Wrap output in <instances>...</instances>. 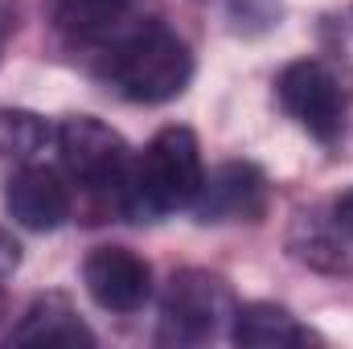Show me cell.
<instances>
[{
    "mask_svg": "<svg viewBox=\"0 0 353 349\" xmlns=\"http://www.w3.org/2000/svg\"><path fill=\"white\" fill-rule=\"evenodd\" d=\"M99 50V79L128 103H169L193 79V54L165 21H132Z\"/></svg>",
    "mask_w": 353,
    "mask_h": 349,
    "instance_id": "cell-1",
    "label": "cell"
},
{
    "mask_svg": "<svg viewBox=\"0 0 353 349\" xmlns=\"http://www.w3.org/2000/svg\"><path fill=\"white\" fill-rule=\"evenodd\" d=\"M62 169L70 185L87 193L94 214H119L132 218V148L115 128H107L94 115H70L54 132Z\"/></svg>",
    "mask_w": 353,
    "mask_h": 349,
    "instance_id": "cell-2",
    "label": "cell"
},
{
    "mask_svg": "<svg viewBox=\"0 0 353 349\" xmlns=\"http://www.w3.org/2000/svg\"><path fill=\"white\" fill-rule=\"evenodd\" d=\"M205 181L201 148L189 128H161L148 148L132 161V218L173 214L193 206Z\"/></svg>",
    "mask_w": 353,
    "mask_h": 349,
    "instance_id": "cell-3",
    "label": "cell"
},
{
    "mask_svg": "<svg viewBox=\"0 0 353 349\" xmlns=\"http://www.w3.org/2000/svg\"><path fill=\"white\" fill-rule=\"evenodd\" d=\"M234 317V296L222 275L185 267L173 271L161 296V346H201Z\"/></svg>",
    "mask_w": 353,
    "mask_h": 349,
    "instance_id": "cell-4",
    "label": "cell"
},
{
    "mask_svg": "<svg viewBox=\"0 0 353 349\" xmlns=\"http://www.w3.org/2000/svg\"><path fill=\"white\" fill-rule=\"evenodd\" d=\"M279 107L316 140H337L345 128V111H350V83L345 74L325 62V58H300L292 66L279 70L275 79Z\"/></svg>",
    "mask_w": 353,
    "mask_h": 349,
    "instance_id": "cell-5",
    "label": "cell"
},
{
    "mask_svg": "<svg viewBox=\"0 0 353 349\" xmlns=\"http://www.w3.org/2000/svg\"><path fill=\"white\" fill-rule=\"evenodd\" d=\"M288 251L304 267L329 275H353V189L325 206L300 210L288 230Z\"/></svg>",
    "mask_w": 353,
    "mask_h": 349,
    "instance_id": "cell-6",
    "label": "cell"
},
{
    "mask_svg": "<svg viewBox=\"0 0 353 349\" xmlns=\"http://www.w3.org/2000/svg\"><path fill=\"white\" fill-rule=\"evenodd\" d=\"M267 177L251 161H230L218 165L214 173H205L197 197H193V214L197 222H259L267 214Z\"/></svg>",
    "mask_w": 353,
    "mask_h": 349,
    "instance_id": "cell-7",
    "label": "cell"
},
{
    "mask_svg": "<svg viewBox=\"0 0 353 349\" xmlns=\"http://www.w3.org/2000/svg\"><path fill=\"white\" fill-rule=\"evenodd\" d=\"M90 300L107 312H136L152 296V267L128 247H99L83 263Z\"/></svg>",
    "mask_w": 353,
    "mask_h": 349,
    "instance_id": "cell-8",
    "label": "cell"
},
{
    "mask_svg": "<svg viewBox=\"0 0 353 349\" xmlns=\"http://www.w3.org/2000/svg\"><path fill=\"white\" fill-rule=\"evenodd\" d=\"M4 206L25 230H58L70 218V185L50 165H21L4 185Z\"/></svg>",
    "mask_w": 353,
    "mask_h": 349,
    "instance_id": "cell-9",
    "label": "cell"
},
{
    "mask_svg": "<svg viewBox=\"0 0 353 349\" xmlns=\"http://www.w3.org/2000/svg\"><path fill=\"white\" fill-rule=\"evenodd\" d=\"M8 346H94V333L83 325V317L74 312L66 296L46 292L12 325Z\"/></svg>",
    "mask_w": 353,
    "mask_h": 349,
    "instance_id": "cell-10",
    "label": "cell"
},
{
    "mask_svg": "<svg viewBox=\"0 0 353 349\" xmlns=\"http://www.w3.org/2000/svg\"><path fill=\"white\" fill-rule=\"evenodd\" d=\"M50 21L87 46H103L107 37H115L123 25H132L136 17V0H46Z\"/></svg>",
    "mask_w": 353,
    "mask_h": 349,
    "instance_id": "cell-11",
    "label": "cell"
},
{
    "mask_svg": "<svg viewBox=\"0 0 353 349\" xmlns=\"http://www.w3.org/2000/svg\"><path fill=\"white\" fill-rule=\"evenodd\" d=\"M230 341L243 349H283V346H308L316 337L279 304H243L230 317Z\"/></svg>",
    "mask_w": 353,
    "mask_h": 349,
    "instance_id": "cell-12",
    "label": "cell"
},
{
    "mask_svg": "<svg viewBox=\"0 0 353 349\" xmlns=\"http://www.w3.org/2000/svg\"><path fill=\"white\" fill-rule=\"evenodd\" d=\"M54 140L50 123L33 111H0V157L17 161V165H33L46 144Z\"/></svg>",
    "mask_w": 353,
    "mask_h": 349,
    "instance_id": "cell-13",
    "label": "cell"
},
{
    "mask_svg": "<svg viewBox=\"0 0 353 349\" xmlns=\"http://www.w3.org/2000/svg\"><path fill=\"white\" fill-rule=\"evenodd\" d=\"M17 267H21V243L0 226V283H8Z\"/></svg>",
    "mask_w": 353,
    "mask_h": 349,
    "instance_id": "cell-14",
    "label": "cell"
},
{
    "mask_svg": "<svg viewBox=\"0 0 353 349\" xmlns=\"http://www.w3.org/2000/svg\"><path fill=\"white\" fill-rule=\"evenodd\" d=\"M12 29H17V0H0V54H4Z\"/></svg>",
    "mask_w": 353,
    "mask_h": 349,
    "instance_id": "cell-15",
    "label": "cell"
}]
</instances>
